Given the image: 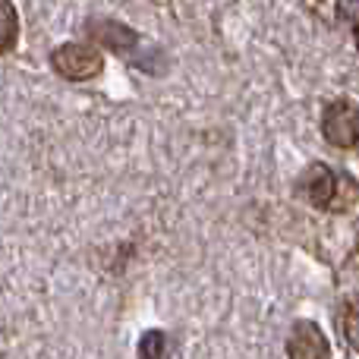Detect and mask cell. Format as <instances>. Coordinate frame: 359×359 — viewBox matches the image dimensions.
I'll use <instances>...</instances> for the list:
<instances>
[{
	"label": "cell",
	"mask_w": 359,
	"mask_h": 359,
	"mask_svg": "<svg viewBox=\"0 0 359 359\" xmlns=\"http://www.w3.org/2000/svg\"><path fill=\"white\" fill-rule=\"evenodd\" d=\"M88 32L98 38L104 48H111L114 54L126 57L133 67L149 69V73H161L164 69V54L158 48L142 41V35H136L133 29H126L123 22L114 19H88Z\"/></svg>",
	"instance_id": "6da1fadb"
},
{
	"label": "cell",
	"mask_w": 359,
	"mask_h": 359,
	"mask_svg": "<svg viewBox=\"0 0 359 359\" xmlns=\"http://www.w3.org/2000/svg\"><path fill=\"white\" fill-rule=\"evenodd\" d=\"M50 63H54V69L63 76V79H73V82L92 79V76H98L101 67H104L101 50L92 48V44H82V41L57 48L54 54H50Z\"/></svg>",
	"instance_id": "7a4b0ae2"
},
{
	"label": "cell",
	"mask_w": 359,
	"mask_h": 359,
	"mask_svg": "<svg viewBox=\"0 0 359 359\" xmlns=\"http://www.w3.org/2000/svg\"><path fill=\"white\" fill-rule=\"evenodd\" d=\"M322 133L334 149H350L359 139V111L350 101H334L322 117Z\"/></svg>",
	"instance_id": "3957f363"
},
{
	"label": "cell",
	"mask_w": 359,
	"mask_h": 359,
	"mask_svg": "<svg viewBox=\"0 0 359 359\" xmlns=\"http://www.w3.org/2000/svg\"><path fill=\"white\" fill-rule=\"evenodd\" d=\"M287 356L290 359H331V347L325 331L309 318H299L287 337Z\"/></svg>",
	"instance_id": "277c9868"
},
{
	"label": "cell",
	"mask_w": 359,
	"mask_h": 359,
	"mask_svg": "<svg viewBox=\"0 0 359 359\" xmlns=\"http://www.w3.org/2000/svg\"><path fill=\"white\" fill-rule=\"evenodd\" d=\"M297 189L306 202L322 208V205H328L331 196H334V174H331L328 164H309V168L303 170V177H299Z\"/></svg>",
	"instance_id": "5b68a950"
},
{
	"label": "cell",
	"mask_w": 359,
	"mask_h": 359,
	"mask_svg": "<svg viewBox=\"0 0 359 359\" xmlns=\"http://www.w3.org/2000/svg\"><path fill=\"white\" fill-rule=\"evenodd\" d=\"M19 38V16H16V6L10 0H0V54L16 44Z\"/></svg>",
	"instance_id": "8992f818"
},
{
	"label": "cell",
	"mask_w": 359,
	"mask_h": 359,
	"mask_svg": "<svg viewBox=\"0 0 359 359\" xmlns=\"http://www.w3.org/2000/svg\"><path fill=\"white\" fill-rule=\"evenodd\" d=\"M164 353V334L161 331H149V334L142 337V344H139V356L142 359H161Z\"/></svg>",
	"instance_id": "52a82bcc"
},
{
	"label": "cell",
	"mask_w": 359,
	"mask_h": 359,
	"mask_svg": "<svg viewBox=\"0 0 359 359\" xmlns=\"http://www.w3.org/2000/svg\"><path fill=\"white\" fill-rule=\"evenodd\" d=\"M344 334H347V344L359 353V299L347 309L344 316Z\"/></svg>",
	"instance_id": "ba28073f"
},
{
	"label": "cell",
	"mask_w": 359,
	"mask_h": 359,
	"mask_svg": "<svg viewBox=\"0 0 359 359\" xmlns=\"http://www.w3.org/2000/svg\"><path fill=\"white\" fill-rule=\"evenodd\" d=\"M337 13H341L344 22L359 25V0H337Z\"/></svg>",
	"instance_id": "9c48e42d"
},
{
	"label": "cell",
	"mask_w": 359,
	"mask_h": 359,
	"mask_svg": "<svg viewBox=\"0 0 359 359\" xmlns=\"http://www.w3.org/2000/svg\"><path fill=\"white\" fill-rule=\"evenodd\" d=\"M353 38H356V48H359V25H356V35Z\"/></svg>",
	"instance_id": "30bf717a"
},
{
	"label": "cell",
	"mask_w": 359,
	"mask_h": 359,
	"mask_svg": "<svg viewBox=\"0 0 359 359\" xmlns=\"http://www.w3.org/2000/svg\"><path fill=\"white\" fill-rule=\"evenodd\" d=\"M356 155H359V139H356Z\"/></svg>",
	"instance_id": "8fae6325"
}]
</instances>
